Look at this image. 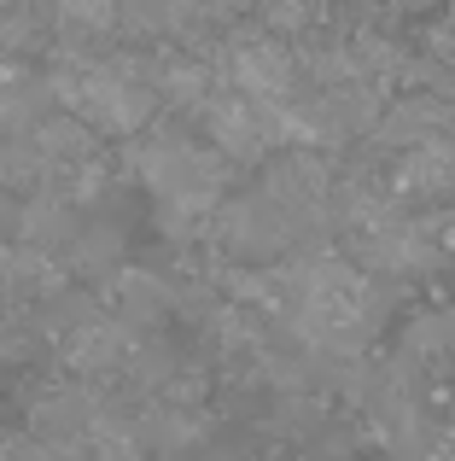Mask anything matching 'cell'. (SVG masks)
Masks as SVG:
<instances>
[{
    "label": "cell",
    "instance_id": "9c48e42d",
    "mask_svg": "<svg viewBox=\"0 0 455 461\" xmlns=\"http://www.w3.org/2000/svg\"><path fill=\"white\" fill-rule=\"evenodd\" d=\"M175 310V281H158L147 269H123L117 275V321L129 327H158Z\"/></svg>",
    "mask_w": 455,
    "mask_h": 461
},
{
    "label": "cell",
    "instance_id": "52a82bcc",
    "mask_svg": "<svg viewBox=\"0 0 455 461\" xmlns=\"http://www.w3.org/2000/svg\"><path fill=\"white\" fill-rule=\"evenodd\" d=\"M82 204L76 199H65V193H35L30 204H23V228H18V246H30V251H47V258H58L65 251L70 258V246L82 240Z\"/></svg>",
    "mask_w": 455,
    "mask_h": 461
},
{
    "label": "cell",
    "instance_id": "8992f818",
    "mask_svg": "<svg viewBox=\"0 0 455 461\" xmlns=\"http://www.w3.org/2000/svg\"><path fill=\"white\" fill-rule=\"evenodd\" d=\"M58 94H53V77L30 65H6L0 70V135H35V129L53 117Z\"/></svg>",
    "mask_w": 455,
    "mask_h": 461
},
{
    "label": "cell",
    "instance_id": "3957f363",
    "mask_svg": "<svg viewBox=\"0 0 455 461\" xmlns=\"http://www.w3.org/2000/svg\"><path fill=\"white\" fill-rule=\"evenodd\" d=\"M292 216L281 211V204L269 199V193H239V199H228L217 211V240L228 258H245V263H263V258H281L286 246H292Z\"/></svg>",
    "mask_w": 455,
    "mask_h": 461
},
{
    "label": "cell",
    "instance_id": "8fae6325",
    "mask_svg": "<svg viewBox=\"0 0 455 461\" xmlns=\"http://www.w3.org/2000/svg\"><path fill=\"white\" fill-rule=\"evenodd\" d=\"M117 258H123V228H117V222H88V228H82V240L70 246V263H76L82 275L117 269Z\"/></svg>",
    "mask_w": 455,
    "mask_h": 461
},
{
    "label": "cell",
    "instance_id": "30bf717a",
    "mask_svg": "<svg viewBox=\"0 0 455 461\" xmlns=\"http://www.w3.org/2000/svg\"><path fill=\"white\" fill-rule=\"evenodd\" d=\"M175 374H182V362H175L170 339H140L135 362H129V380H135V392H152V397H164V392L175 385Z\"/></svg>",
    "mask_w": 455,
    "mask_h": 461
},
{
    "label": "cell",
    "instance_id": "5b68a950",
    "mask_svg": "<svg viewBox=\"0 0 455 461\" xmlns=\"http://www.w3.org/2000/svg\"><path fill=\"white\" fill-rule=\"evenodd\" d=\"M140 339L129 321H117V315H94L88 327H82L76 339H65V362L82 374V380H105V374H129V362H135Z\"/></svg>",
    "mask_w": 455,
    "mask_h": 461
},
{
    "label": "cell",
    "instance_id": "7c38bea8",
    "mask_svg": "<svg viewBox=\"0 0 455 461\" xmlns=\"http://www.w3.org/2000/svg\"><path fill=\"white\" fill-rule=\"evenodd\" d=\"M30 30H35L30 12H6V6H0V47H6V41H23Z\"/></svg>",
    "mask_w": 455,
    "mask_h": 461
},
{
    "label": "cell",
    "instance_id": "4fadbf2b",
    "mask_svg": "<svg viewBox=\"0 0 455 461\" xmlns=\"http://www.w3.org/2000/svg\"><path fill=\"white\" fill-rule=\"evenodd\" d=\"M205 461H251V456H239V450H210Z\"/></svg>",
    "mask_w": 455,
    "mask_h": 461
},
{
    "label": "cell",
    "instance_id": "ba28073f",
    "mask_svg": "<svg viewBox=\"0 0 455 461\" xmlns=\"http://www.w3.org/2000/svg\"><path fill=\"white\" fill-rule=\"evenodd\" d=\"M0 286H6L12 298H58L65 293V275L53 269V258L47 251H30V246H0Z\"/></svg>",
    "mask_w": 455,
    "mask_h": 461
},
{
    "label": "cell",
    "instance_id": "7a4b0ae2",
    "mask_svg": "<svg viewBox=\"0 0 455 461\" xmlns=\"http://www.w3.org/2000/svg\"><path fill=\"white\" fill-rule=\"evenodd\" d=\"M135 169L152 187V199H158V222L170 228V240H187L182 228H193L205 211L228 204L222 199L228 158L199 147L182 129H147V135L135 140Z\"/></svg>",
    "mask_w": 455,
    "mask_h": 461
},
{
    "label": "cell",
    "instance_id": "6da1fadb",
    "mask_svg": "<svg viewBox=\"0 0 455 461\" xmlns=\"http://www.w3.org/2000/svg\"><path fill=\"white\" fill-rule=\"evenodd\" d=\"M53 94L65 117L88 123L94 135H147L152 112H158V65H135V59H82L70 53L53 70Z\"/></svg>",
    "mask_w": 455,
    "mask_h": 461
},
{
    "label": "cell",
    "instance_id": "277c9868",
    "mask_svg": "<svg viewBox=\"0 0 455 461\" xmlns=\"http://www.w3.org/2000/svg\"><path fill=\"white\" fill-rule=\"evenodd\" d=\"M228 82L257 105H292V53L274 35H239L228 47Z\"/></svg>",
    "mask_w": 455,
    "mask_h": 461
}]
</instances>
